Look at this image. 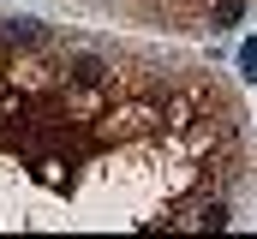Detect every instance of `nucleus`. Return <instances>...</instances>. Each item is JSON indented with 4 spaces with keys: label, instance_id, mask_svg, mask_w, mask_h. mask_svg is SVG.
<instances>
[{
    "label": "nucleus",
    "instance_id": "1",
    "mask_svg": "<svg viewBox=\"0 0 257 239\" xmlns=\"http://www.w3.org/2000/svg\"><path fill=\"white\" fill-rule=\"evenodd\" d=\"M60 78H66V90H108L114 84V66L102 54H72L60 66Z\"/></svg>",
    "mask_w": 257,
    "mask_h": 239
},
{
    "label": "nucleus",
    "instance_id": "2",
    "mask_svg": "<svg viewBox=\"0 0 257 239\" xmlns=\"http://www.w3.org/2000/svg\"><path fill=\"white\" fill-rule=\"evenodd\" d=\"M186 221H192V227H227V203H221V197H209V203L197 197V203H192V215H186Z\"/></svg>",
    "mask_w": 257,
    "mask_h": 239
},
{
    "label": "nucleus",
    "instance_id": "3",
    "mask_svg": "<svg viewBox=\"0 0 257 239\" xmlns=\"http://www.w3.org/2000/svg\"><path fill=\"white\" fill-rule=\"evenodd\" d=\"M239 6H245V0H215V12H209V18H215V30H221V24H233V18H239Z\"/></svg>",
    "mask_w": 257,
    "mask_h": 239
},
{
    "label": "nucleus",
    "instance_id": "4",
    "mask_svg": "<svg viewBox=\"0 0 257 239\" xmlns=\"http://www.w3.org/2000/svg\"><path fill=\"white\" fill-rule=\"evenodd\" d=\"M245 78L257 84V48H245Z\"/></svg>",
    "mask_w": 257,
    "mask_h": 239
}]
</instances>
